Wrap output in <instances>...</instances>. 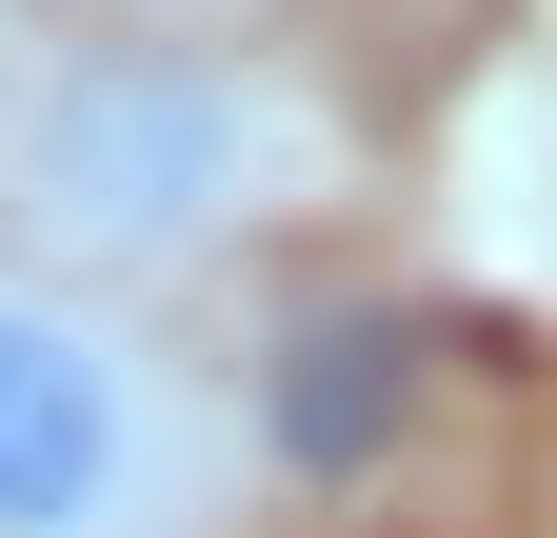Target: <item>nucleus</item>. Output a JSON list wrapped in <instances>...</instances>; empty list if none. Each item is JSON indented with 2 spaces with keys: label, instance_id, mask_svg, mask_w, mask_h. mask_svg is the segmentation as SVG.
<instances>
[{
  "label": "nucleus",
  "instance_id": "nucleus-1",
  "mask_svg": "<svg viewBox=\"0 0 557 538\" xmlns=\"http://www.w3.org/2000/svg\"><path fill=\"white\" fill-rule=\"evenodd\" d=\"M319 100L278 60L199 40V21H100V40H40L21 60V120H0V220L81 280H180L259 220H299L319 180Z\"/></svg>",
  "mask_w": 557,
  "mask_h": 538
},
{
  "label": "nucleus",
  "instance_id": "nucleus-2",
  "mask_svg": "<svg viewBox=\"0 0 557 538\" xmlns=\"http://www.w3.org/2000/svg\"><path fill=\"white\" fill-rule=\"evenodd\" d=\"M239 399L81 259L0 240V538H220Z\"/></svg>",
  "mask_w": 557,
  "mask_h": 538
},
{
  "label": "nucleus",
  "instance_id": "nucleus-3",
  "mask_svg": "<svg viewBox=\"0 0 557 538\" xmlns=\"http://www.w3.org/2000/svg\"><path fill=\"white\" fill-rule=\"evenodd\" d=\"M398 359H418L398 319H359V299H338V319H299V340H278V399H259L239 439L278 458V479H359V458L398 439V399H418Z\"/></svg>",
  "mask_w": 557,
  "mask_h": 538
},
{
  "label": "nucleus",
  "instance_id": "nucleus-4",
  "mask_svg": "<svg viewBox=\"0 0 557 538\" xmlns=\"http://www.w3.org/2000/svg\"><path fill=\"white\" fill-rule=\"evenodd\" d=\"M21 60H40V40H21V21H0V120H21Z\"/></svg>",
  "mask_w": 557,
  "mask_h": 538
}]
</instances>
